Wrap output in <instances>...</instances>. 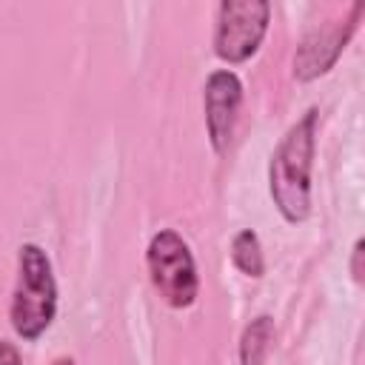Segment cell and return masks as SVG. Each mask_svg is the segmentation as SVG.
I'll list each match as a JSON object with an SVG mask.
<instances>
[{
  "label": "cell",
  "instance_id": "cell-6",
  "mask_svg": "<svg viewBox=\"0 0 365 365\" xmlns=\"http://www.w3.org/2000/svg\"><path fill=\"white\" fill-rule=\"evenodd\" d=\"M240 106H242V83H240V77L231 68L211 71L208 80H205V88H202V108H205L208 143H211V148L217 154H225L231 140H234Z\"/></svg>",
  "mask_w": 365,
  "mask_h": 365
},
{
  "label": "cell",
  "instance_id": "cell-10",
  "mask_svg": "<svg viewBox=\"0 0 365 365\" xmlns=\"http://www.w3.org/2000/svg\"><path fill=\"white\" fill-rule=\"evenodd\" d=\"M0 365H20V354L11 342L0 339Z\"/></svg>",
  "mask_w": 365,
  "mask_h": 365
},
{
  "label": "cell",
  "instance_id": "cell-1",
  "mask_svg": "<svg viewBox=\"0 0 365 365\" xmlns=\"http://www.w3.org/2000/svg\"><path fill=\"white\" fill-rule=\"evenodd\" d=\"M319 111L308 108L277 143L268 163V191L285 222H302L311 214V168L317 151Z\"/></svg>",
  "mask_w": 365,
  "mask_h": 365
},
{
  "label": "cell",
  "instance_id": "cell-11",
  "mask_svg": "<svg viewBox=\"0 0 365 365\" xmlns=\"http://www.w3.org/2000/svg\"><path fill=\"white\" fill-rule=\"evenodd\" d=\"M51 365H74V359H71V356H57Z\"/></svg>",
  "mask_w": 365,
  "mask_h": 365
},
{
  "label": "cell",
  "instance_id": "cell-5",
  "mask_svg": "<svg viewBox=\"0 0 365 365\" xmlns=\"http://www.w3.org/2000/svg\"><path fill=\"white\" fill-rule=\"evenodd\" d=\"M362 11H365V6L362 3H354L348 17L311 29L299 40V46H297V54H294V77L302 80V83H311V80L328 74L336 66L339 54L345 51L348 40L354 37Z\"/></svg>",
  "mask_w": 365,
  "mask_h": 365
},
{
  "label": "cell",
  "instance_id": "cell-3",
  "mask_svg": "<svg viewBox=\"0 0 365 365\" xmlns=\"http://www.w3.org/2000/svg\"><path fill=\"white\" fill-rule=\"evenodd\" d=\"M145 268L154 291L171 308H191L200 294V274L188 242L174 231L163 228L145 248Z\"/></svg>",
  "mask_w": 365,
  "mask_h": 365
},
{
  "label": "cell",
  "instance_id": "cell-9",
  "mask_svg": "<svg viewBox=\"0 0 365 365\" xmlns=\"http://www.w3.org/2000/svg\"><path fill=\"white\" fill-rule=\"evenodd\" d=\"M362 248H365V242L356 240V242H354V259H351V274H354L356 282H362V254H365Z\"/></svg>",
  "mask_w": 365,
  "mask_h": 365
},
{
  "label": "cell",
  "instance_id": "cell-8",
  "mask_svg": "<svg viewBox=\"0 0 365 365\" xmlns=\"http://www.w3.org/2000/svg\"><path fill=\"white\" fill-rule=\"evenodd\" d=\"M231 262L245 274V277H262L265 271V257H262V245H259V237L257 231L251 228H242L234 234L231 240Z\"/></svg>",
  "mask_w": 365,
  "mask_h": 365
},
{
  "label": "cell",
  "instance_id": "cell-7",
  "mask_svg": "<svg viewBox=\"0 0 365 365\" xmlns=\"http://www.w3.org/2000/svg\"><path fill=\"white\" fill-rule=\"evenodd\" d=\"M274 342V319L268 314L254 317L240 336V365H265Z\"/></svg>",
  "mask_w": 365,
  "mask_h": 365
},
{
  "label": "cell",
  "instance_id": "cell-4",
  "mask_svg": "<svg viewBox=\"0 0 365 365\" xmlns=\"http://www.w3.org/2000/svg\"><path fill=\"white\" fill-rule=\"evenodd\" d=\"M271 6L265 0H222L214 26V54L228 66L251 60L265 40Z\"/></svg>",
  "mask_w": 365,
  "mask_h": 365
},
{
  "label": "cell",
  "instance_id": "cell-2",
  "mask_svg": "<svg viewBox=\"0 0 365 365\" xmlns=\"http://www.w3.org/2000/svg\"><path fill=\"white\" fill-rule=\"evenodd\" d=\"M57 317V279L48 254L37 242L17 248V282L9 302V322L23 342L40 339Z\"/></svg>",
  "mask_w": 365,
  "mask_h": 365
}]
</instances>
